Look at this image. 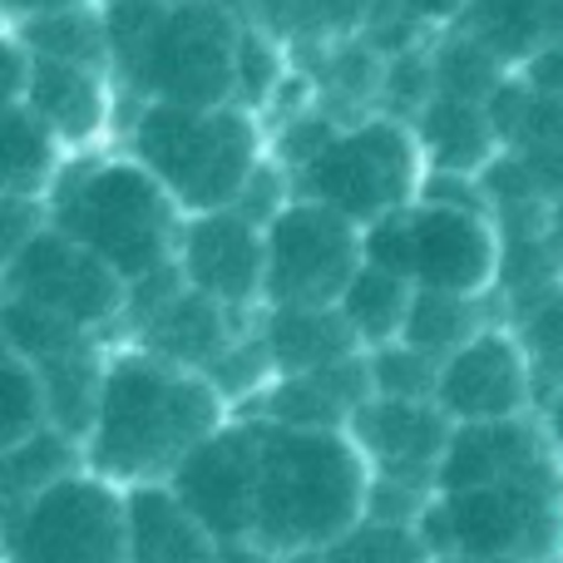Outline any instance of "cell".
<instances>
[{"label": "cell", "mask_w": 563, "mask_h": 563, "mask_svg": "<svg viewBox=\"0 0 563 563\" xmlns=\"http://www.w3.org/2000/svg\"><path fill=\"white\" fill-rule=\"evenodd\" d=\"M223 406L228 400L213 380L174 361L148 351L109 361L104 406L85 445L89 470L114 479L119 489L168 485L174 470L228 426Z\"/></svg>", "instance_id": "1"}, {"label": "cell", "mask_w": 563, "mask_h": 563, "mask_svg": "<svg viewBox=\"0 0 563 563\" xmlns=\"http://www.w3.org/2000/svg\"><path fill=\"white\" fill-rule=\"evenodd\" d=\"M366 450L351 430H287L263 420L257 475V544L277 559H311L371 519Z\"/></svg>", "instance_id": "2"}, {"label": "cell", "mask_w": 563, "mask_h": 563, "mask_svg": "<svg viewBox=\"0 0 563 563\" xmlns=\"http://www.w3.org/2000/svg\"><path fill=\"white\" fill-rule=\"evenodd\" d=\"M563 525V470L505 479L485 489L435 495L416 534L435 559L465 563H544Z\"/></svg>", "instance_id": "3"}, {"label": "cell", "mask_w": 563, "mask_h": 563, "mask_svg": "<svg viewBox=\"0 0 563 563\" xmlns=\"http://www.w3.org/2000/svg\"><path fill=\"white\" fill-rule=\"evenodd\" d=\"M139 158L174 203L194 213H223L238 208L243 188L257 174V134L243 114L228 109H184L154 104L139 119Z\"/></svg>", "instance_id": "4"}, {"label": "cell", "mask_w": 563, "mask_h": 563, "mask_svg": "<svg viewBox=\"0 0 563 563\" xmlns=\"http://www.w3.org/2000/svg\"><path fill=\"white\" fill-rule=\"evenodd\" d=\"M55 228L99 253L134 287L168 267L174 243V194L144 164H109L75 178L55 198Z\"/></svg>", "instance_id": "5"}, {"label": "cell", "mask_w": 563, "mask_h": 563, "mask_svg": "<svg viewBox=\"0 0 563 563\" xmlns=\"http://www.w3.org/2000/svg\"><path fill=\"white\" fill-rule=\"evenodd\" d=\"M5 563H129V489L79 470L5 509Z\"/></svg>", "instance_id": "6"}, {"label": "cell", "mask_w": 563, "mask_h": 563, "mask_svg": "<svg viewBox=\"0 0 563 563\" xmlns=\"http://www.w3.org/2000/svg\"><path fill=\"white\" fill-rule=\"evenodd\" d=\"M238 40L243 30L218 0H178L158 15L129 79L144 85L158 104L223 109V99L238 89Z\"/></svg>", "instance_id": "7"}, {"label": "cell", "mask_w": 563, "mask_h": 563, "mask_svg": "<svg viewBox=\"0 0 563 563\" xmlns=\"http://www.w3.org/2000/svg\"><path fill=\"white\" fill-rule=\"evenodd\" d=\"M366 267V238L331 203H291L267 223V297L273 307H341Z\"/></svg>", "instance_id": "8"}, {"label": "cell", "mask_w": 563, "mask_h": 563, "mask_svg": "<svg viewBox=\"0 0 563 563\" xmlns=\"http://www.w3.org/2000/svg\"><path fill=\"white\" fill-rule=\"evenodd\" d=\"M317 203H331L351 223H380L400 213L416 188V139L396 119L361 124L356 134L331 139V148L307 168Z\"/></svg>", "instance_id": "9"}, {"label": "cell", "mask_w": 563, "mask_h": 563, "mask_svg": "<svg viewBox=\"0 0 563 563\" xmlns=\"http://www.w3.org/2000/svg\"><path fill=\"white\" fill-rule=\"evenodd\" d=\"M10 297H25L45 311H59L75 327H104L109 317L129 311V282L114 273L99 253L65 238L59 228L35 233L5 263Z\"/></svg>", "instance_id": "10"}, {"label": "cell", "mask_w": 563, "mask_h": 563, "mask_svg": "<svg viewBox=\"0 0 563 563\" xmlns=\"http://www.w3.org/2000/svg\"><path fill=\"white\" fill-rule=\"evenodd\" d=\"M257 475H263V420H243L203 440L168 485L218 544H238L257 534Z\"/></svg>", "instance_id": "11"}, {"label": "cell", "mask_w": 563, "mask_h": 563, "mask_svg": "<svg viewBox=\"0 0 563 563\" xmlns=\"http://www.w3.org/2000/svg\"><path fill=\"white\" fill-rule=\"evenodd\" d=\"M351 435L366 450L380 485H410V489L440 495L435 475H440V460H445L450 440H455V420H450L435 400L376 396L371 406L356 410Z\"/></svg>", "instance_id": "12"}, {"label": "cell", "mask_w": 563, "mask_h": 563, "mask_svg": "<svg viewBox=\"0 0 563 563\" xmlns=\"http://www.w3.org/2000/svg\"><path fill=\"white\" fill-rule=\"evenodd\" d=\"M534 400V371L519 346V336L505 331H479L470 346H460L440 371L435 406L455 426H495L519 420Z\"/></svg>", "instance_id": "13"}, {"label": "cell", "mask_w": 563, "mask_h": 563, "mask_svg": "<svg viewBox=\"0 0 563 563\" xmlns=\"http://www.w3.org/2000/svg\"><path fill=\"white\" fill-rule=\"evenodd\" d=\"M184 277L223 307H243L267 291V238L238 208L198 213L184 233Z\"/></svg>", "instance_id": "14"}, {"label": "cell", "mask_w": 563, "mask_h": 563, "mask_svg": "<svg viewBox=\"0 0 563 563\" xmlns=\"http://www.w3.org/2000/svg\"><path fill=\"white\" fill-rule=\"evenodd\" d=\"M559 465L554 440H544L525 416L495 420V426H455L445 460H440L435 489L440 495H460V489H485L505 485V479L549 475Z\"/></svg>", "instance_id": "15"}, {"label": "cell", "mask_w": 563, "mask_h": 563, "mask_svg": "<svg viewBox=\"0 0 563 563\" xmlns=\"http://www.w3.org/2000/svg\"><path fill=\"white\" fill-rule=\"evenodd\" d=\"M410 233H416V287L475 297L495 282L499 247L479 213L426 203L410 213Z\"/></svg>", "instance_id": "16"}, {"label": "cell", "mask_w": 563, "mask_h": 563, "mask_svg": "<svg viewBox=\"0 0 563 563\" xmlns=\"http://www.w3.org/2000/svg\"><path fill=\"white\" fill-rule=\"evenodd\" d=\"M371 400H376L371 356H346L307 376H277V386L263 396V420L287 430H351L356 410Z\"/></svg>", "instance_id": "17"}, {"label": "cell", "mask_w": 563, "mask_h": 563, "mask_svg": "<svg viewBox=\"0 0 563 563\" xmlns=\"http://www.w3.org/2000/svg\"><path fill=\"white\" fill-rule=\"evenodd\" d=\"M129 563H218V539L174 485L129 489Z\"/></svg>", "instance_id": "18"}, {"label": "cell", "mask_w": 563, "mask_h": 563, "mask_svg": "<svg viewBox=\"0 0 563 563\" xmlns=\"http://www.w3.org/2000/svg\"><path fill=\"white\" fill-rule=\"evenodd\" d=\"M228 311L233 307L213 301L208 291L184 287L164 311H154V317L144 321V351L158 361H174V366L208 376V371L233 351V321H228Z\"/></svg>", "instance_id": "19"}, {"label": "cell", "mask_w": 563, "mask_h": 563, "mask_svg": "<svg viewBox=\"0 0 563 563\" xmlns=\"http://www.w3.org/2000/svg\"><path fill=\"white\" fill-rule=\"evenodd\" d=\"M263 341L277 361V376H307L361 356V336L341 307H273Z\"/></svg>", "instance_id": "20"}, {"label": "cell", "mask_w": 563, "mask_h": 563, "mask_svg": "<svg viewBox=\"0 0 563 563\" xmlns=\"http://www.w3.org/2000/svg\"><path fill=\"white\" fill-rule=\"evenodd\" d=\"M30 114L49 129L55 139H89L104 119V89L89 75L85 65H65V59H40L35 55V75H30Z\"/></svg>", "instance_id": "21"}, {"label": "cell", "mask_w": 563, "mask_h": 563, "mask_svg": "<svg viewBox=\"0 0 563 563\" xmlns=\"http://www.w3.org/2000/svg\"><path fill=\"white\" fill-rule=\"evenodd\" d=\"M465 35L485 40L499 59H534L563 35V0H470Z\"/></svg>", "instance_id": "22"}, {"label": "cell", "mask_w": 563, "mask_h": 563, "mask_svg": "<svg viewBox=\"0 0 563 563\" xmlns=\"http://www.w3.org/2000/svg\"><path fill=\"white\" fill-rule=\"evenodd\" d=\"M420 134H426V148L435 158L440 174H475V168L495 164V119H489V104H470V99H450L435 95L420 119Z\"/></svg>", "instance_id": "23"}, {"label": "cell", "mask_w": 563, "mask_h": 563, "mask_svg": "<svg viewBox=\"0 0 563 563\" xmlns=\"http://www.w3.org/2000/svg\"><path fill=\"white\" fill-rule=\"evenodd\" d=\"M40 380H45V400H49V426L75 435L79 445H89L95 435L99 406H104V376L109 366L95 356V346H79L59 361H45L35 366Z\"/></svg>", "instance_id": "24"}, {"label": "cell", "mask_w": 563, "mask_h": 563, "mask_svg": "<svg viewBox=\"0 0 563 563\" xmlns=\"http://www.w3.org/2000/svg\"><path fill=\"white\" fill-rule=\"evenodd\" d=\"M79 470H89L85 445L49 426V430H40V435H30L25 445L0 450V499H5V509H15V505H25V499L55 489L59 479L79 475Z\"/></svg>", "instance_id": "25"}, {"label": "cell", "mask_w": 563, "mask_h": 563, "mask_svg": "<svg viewBox=\"0 0 563 563\" xmlns=\"http://www.w3.org/2000/svg\"><path fill=\"white\" fill-rule=\"evenodd\" d=\"M410 301H416V282L396 277V273H380V267H361L356 282L346 287L341 297V311L346 321L356 327L361 346L380 351V346H396L406 336V321H410Z\"/></svg>", "instance_id": "26"}, {"label": "cell", "mask_w": 563, "mask_h": 563, "mask_svg": "<svg viewBox=\"0 0 563 563\" xmlns=\"http://www.w3.org/2000/svg\"><path fill=\"white\" fill-rule=\"evenodd\" d=\"M479 336V317H475V297H460V291H430L416 287L410 301V321H406V346L426 351L435 361H450L460 346Z\"/></svg>", "instance_id": "27"}, {"label": "cell", "mask_w": 563, "mask_h": 563, "mask_svg": "<svg viewBox=\"0 0 563 563\" xmlns=\"http://www.w3.org/2000/svg\"><path fill=\"white\" fill-rule=\"evenodd\" d=\"M489 119H495L499 144L519 148V154L563 148V99L539 95L534 85H525V89L505 85L489 99Z\"/></svg>", "instance_id": "28"}, {"label": "cell", "mask_w": 563, "mask_h": 563, "mask_svg": "<svg viewBox=\"0 0 563 563\" xmlns=\"http://www.w3.org/2000/svg\"><path fill=\"white\" fill-rule=\"evenodd\" d=\"M89 346L85 327L65 321L59 311H45L25 297H10L5 301V351L25 356L30 366H45V361H59L69 351Z\"/></svg>", "instance_id": "29"}, {"label": "cell", "mask_w": 563, "mask_h": 563, "mask_svg": "<svg viewBox=\"0 0 563 563\" xmlns=\"http://www.w3.org/2000/svg\"><path fill=\"white\" fill-rule=\"evenodd\" d=\"M30 49L40 59H65V65L95 69L109 55V30L95 10H55V15H35L25 30Z\"/></svg>", "instance_id": "30"}, {"label": "cell", "mask_w": 563, "mask_h": 563, "mask_svg": "<svg viewBox=\"0 0 563 563\" xmlns=\"http://www.w3.org/2000/svg\"><path fill=\"white\" fill-rule=\"evenodd\" d=\"M49 129L30 114V104H5V198H35L55 168Z\"/></svg>", "instance_id": "31"}, {"label": "cell", "mask_w": 563, "mask_h": 563, "mask_svg": "<svg viewBox=\"0 0 563 563\" xmlns=\"http://www.w3.org/2000/svg\"><path fill=\"white\" fill-rule=\"evenodd\" d=\"M40 430H49L45 380L25 356L5 351V371H0V450L25 445Z\"/></svg>", "instance_id": "32"}, {"label": "cell", "mask_w": 563, "mask_h": 563, "mask_svg": "<svg viewBox=\"0 0 563 563\" xmlns=\"http://www.w3.org/2000/svg\"><path fill=\"white\" fill-rule=\"evenodd\" d=\"M519 346H525L529 371H534V396L554 400L563 390V287H549L529 301Z\"/></svg>", "instance_id": "33"}, {"label": "cell", "mask_w": 563, "mask_h": 563, "mask_svg": "<svg viewBox=\"0 0 563 563\" xmlns=\"http://www.w3.org/2000/svg\"><path fill=\"white\" fill-rule=\"evenodd\" d=\"M307 563H440L416 534V525H390V519H366L351 529L341 544L321 549Z\"/></svg>", "instance_id": "34"}, {"label": "cell", "mask_w": 563, "mask_h": 563, "mask_svg": "<svg viewBox=\"0 0 563 563\" xmlns=\"http://www.w3.org/2000/svg\"><path fill=\"white\" fill-rule=\"evenodd\" d=\"M499 65H505V59H499L485 40L460 35L435 55V85H440V95H450V99L485 104V99H495L499 89H505Z\"/></svg>", "instance_id": "35"}, {"label": "cell", "mask_w": 563, "mask_h": 563, "mask_svg": "<svg viewBox=\"0 0 563 563\" xmlns=\"http://www.w3.org/2000/svg\"><path fill=\"white\" fill-rule=\"evenodd\" d=\"M440 371H445V361L426 356V351L406 346V341L371 351L376 396H386V400H435L440 396Z\"/></svg>", "instance_id": "36"}, {"label": "cell", "mask_w": 563, "mask_h": 563, "mask_svg": "<svg viewBox=\"0 0 563 563\" xmlns=\"http://www.w3.org/2000/svg\"><path fill=\"white\" fill-rule=\"evenodd\" d=\"M208 380L218 386V396H223V400L267 396V390L277 386V361H273V351H267L263 336L233 341V351H228V356L208 371Z\"/></svg>", "instance_id": "37"}, {"label": "cell", "mask_w": 563, "mask_h": 563, "mask_svg": "<svg viewBox=\"0 0 563 563\" xmlns=\"http://www.w3.org/2000/svg\"><path fill=\"white\" fill-rule=\"evenodd\" d=\"M366 263L380 267V273H396V277L416 282V233H410V213H406V208H400V213H390V218H380V223H371Z\"/></svg>", "instance_id": "38"}, {"label": "cell", "mask_w": 563, "mask_h": 563, "mask_svg": "<svg viewBox=\"0 0 563 563\" xmlns=\"http://www.w3.org/2000/svg\"><path fill=\"white\" fill-rule=\"evenodd\" d=\"M277 79H282L277 45L267 35H257V30H243V40H238V89H243V99L263 104Z\"/></svg>", "instance_id": "39"}, {"label": "cell", "mask_w": 563, "mask_h": 563, "mask_svg": "<svg viewBox=\"0 0 563 563\" xmlns=\"http://www.w3.org/2000/svg\"><path fill=\"white\" fill-rule=\"evenodd\" d=\"M386 0H291V30H356L380 15Z\"/></svg>", "instance_id": "40"}, {"label": "cell", "mask_w": 563, "mask_h": 563, "mask_svg": "<svg viewBox=\"0 0 563 563\" xmlns=\"http://www.w3.org/2000/svg\"><path fill=\"white\" fill-rule=\"evenodd\" d=\"M386 89H390V99L396 104H406V109H420L426 114L430 109V99H435V65H426L420 55H400L396 65L386 69Z\"/></svg>", "instance_id": "41"}, {"label": "cell", "mask_w": 563, "mask_h": 563, "mask_svg": "<svg viewBox=\"0 0 563 563\" xmlns=\"http://www.w3.org/2000/svg\"><path fill=\"white\" fill-rule=\"evenodd\" d=\"M331 139H336V134H331V129L321 124L317 114H311V119H301V124H291V129H287L282 148H287L291 164H307V168H311V164H317V158L331 148Z\"/></svg>", "instance_id": "42"}, {"label": "cell", "mask_w": 563, "mask_h": 563, "mask_svg": "<svg viewBox=\"0 0 563 563\" xmlns=\"http://www.w3.org/2000/svg\"><path fill=\"white\" fill-rule=\"evenodd\" d=\"M331 75H336V85L346 89V95H366L371 85H376V65H371V49H341L336 65H331Z\"/></svg>", "instance_id": "43"}, {"label": "cell", "mask_w": 563, "mask_h": 563, "mask_svg": "<svg viewBox=\"0 0 563 563\" xmlns=\"http://www.w3.org/2000/svg\"><path fill=\"white\" fill-rule=\"evenodd\" d=\"M529 85H534L539 95L563 99V45H549L529 59Z\"/></svg>", "instance_id": "44"}, {"label": "cell", "mask_w": 563, "mask_h": 563, "mask_svg": "<svg viewBox=\"0 0 563 563\" xmlns=\"http://www.w3.org/2000/svg\"><path fill=\"white\" fill-rule=\"evenodd\" d=\"M218 563H282V559L257 539H238V544H218Z\"/></svg>", "instance_id": "45"}, {"label": "cell", "mask_w": 563, "mask_h": 563, "mask_svg": "<svg viewBox=\"0 0 563 563\" xmlns=\"http://www.w3.org/2000/svg\"><path fill=\"white\" fill-rule=\"evenodd\" d=\"M470 0H406V10L410 15H426V20H445V15H455V10H465Z\"/></svg>", "instance_id": "46"}, {"label": "cell", "mask_w": 563, "mask_h": 563, "mask_svg": "<svg viewBox=\"0 0 563 563\" xmlns=\"http://www.w3.org/2000/svg\"><path fill=\"white\" fill-rule=\"evenodd\" d=\"M15 15H55V10H75L79 0H5Z\"/></svg>", "instance_id": "47"}, {"label": "cell", "mask_w": 563, "mask_h": 563, "mask_svg": "<svg viewBox=\"0 0 563 563\" xmlns=\"http://www.w3.org/2000/svg\"><path fill=\"white\" fill-rule=\"evenodd\" d=\"M549 440H554L559 465H563V390H559L554 400H549Z\"/></svg>", "instance_id": "48"}, {"label": "cell", "mask_w": 563, "mask_h": 563, "mask_svg": "<svg viewBox=\"0 0 563 563\" xmlns=\"http://www.w3.org/2000/svg\"><path fill=\"white\" fill-rule=\"evenodd\" d=\"M174 5H178V0H174Z\"/></svg>", "instance_id": "49"}]
</instances>
